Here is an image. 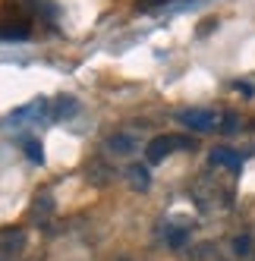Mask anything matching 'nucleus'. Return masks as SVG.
I'll return each instance as SVG.
<instances>
[{
	"label": "nucleus",
	"mask_w": 255,
	"mask_h": 261,
	"mask_svg": "<svg viewBox=\"0 0 255 261\" xmlns=\"http://www.w3.org/2000/svg\"><path fill=\"white\" fill-rule=\"evenodd\" d=\"M180 148H195V142L189 136H158L145 145V158H148V164H161L164 158L180 151Z\"/></svg>",
	"instance_id": "f257e3e1"
},
{
	"label": "nucleus",
	"mask_w": 255,
	"mask_h": 261,
	"mask_svg": "<svg viewBox=\"0 0 255 261\" xmlns=\"http://www.w3.org/2000/svg\"><path fill=\"white\" fill-rule=\"evenodd\" d=\"M189 261H233V258L217 242H195L189 249Z\"/></svg>",
	"instance_id": "423d86ee"
},
{
	"label": "nucleus",
	"mask_w": 255,
	"mask_h": 261,
	"mask_svg": "<svg viewBox=\"0 0 255 261\" xmlns=\"http://www.w3.org/2000/svg\"><path fill=\"white\" fill-rule=\"evenodd\" d=\"M57 110L66 117V114H72V110H76V101H60V104H57Z\"/></svg>",
	"instance_id": "2eb2a0df"
},
{
	"label": "nucleus",
	"mask_w": 255,
	"mask_h": 261,
	"mask_svg": "<svg viewBox=\"0 0 255 261\" xmlns=\"http://www.w3.org/2000/svg\"><path fill=\"white\" fill-rule=\"evenodd\" d=\"M104 148L114 158H130V154L139 151V136L130 133V129H120V133H111V136L104 139Z\"/></svg>",
	"instance_id": "7ed1b4c3"
},
{
	"label": "nucleus",
	"mask_w": 255,
	"mask_h": 261,
	"mask_svg": "<svg viewBox=\"0 0 255 261\" xmlns=\"http://www.w3.org/2000/svg\"><path fill=\"white\" fill-rule=\"evenodd\" d=\"M44 114H47V101H44V98H38V101H32V104H26V107H19V110H13V114H10V126L32 123V120L44 117Z\"/></svg>",
	"instance_id": "0eeeda50"
},
{
	"label": "nucleus",
	"mask_w": 255,
	"mask_h": 261,
	"mask_svg": "<svg viewBox=\"0 0 255 261\" xmlns=\"http://www.w3.org/2000/svg\"><path fill=\"white\" fill-rule=\"evenodd\" d=\"M54 211H57V201H54L50 192H38L32 201V208H29V220L32 223H38V227H44V223L54 217Z\"/></svg>",
	"instance_id": "39448f33"
},
{
	"label": "nucleus",
	"mask_w": 255,
	"mask_h": 261,
	"mask_svg": "<svg viewBox=\"0 0 255 261\" xmlns=\"http://www.w3.org/2000/svg\"><path fill=\"white\" fill-rule=\"evenodd\" d=\"M126 179H130V186L133 189H148L151 186V176H148V167H139V164H133V167H126Z\"/></svg>",
	"instance_id": "9d476101"
},
{
	"label": "nucleus",
	"mask_w": 255,
	"mask_h": 261,
	"mask_svg": "<svg viewBox=\"0 0 255 261\" xmlns=\"http://www.w3.org/2000/svg\"><path fill=\"white\" fill-rule=\"evenodd\" d=\"M0 38H16V41L29 38V22H16V25H0Z\"/></svg>",
	"instance_id": "9b49d317"
},
{
	"label": "nucleus",
	"mask_w": 255,
	"mask_h": 261,
	"mask_svg": "<svg viewBox=\"0 0 255 261\" xmlns=\"http://www.w3.org/2000/svg\"><path fill=\"white\" fill-rule=\"evenodd\" d=\"M114 167L111 164H104V161H88V167H85V179L92 182V186H107L114 179Z\"/></svg>",
	"instance_id": "1a4fd4ad"
},
{
	"label": "nucleus",
	"mask_w": 255,
	"mask_h": 261,
	"mask_svg": "<svg viewBox=\"0 0 255 261\" xmlns=\"http://www.w3.org/2000/svg\"><path fill=\"white\" fill-rule=\"evenodd\" d=\"M26 154H29L32 161H38V164H41V142L29 139V142H26Z\"/></svg>",
	"instance_id": "4468645a"
},
{
	"label": "nucleus",
	"mask_w": 255,
	"mask_h": 261,
	"mask_svg": "<svg viewBox=\"0 0 255 261\" xmlns=\"http://www.w3.org/2000/svg\"><path fill=\"white\" fill-rule=\"evenodd\" d=\"M176 120L183 123L186 129H192V133H211V129L221 126V120H217L214 110L208 107H186V110H180Z\"/></svg>",
	"instance_id": "f03ea898"
},
{
	"label": "nucleus",
	"mask_w": 255,
	"mask_h": 261,
	"mask_svg": "<svg viewBox=\"0 0 255 261\" xmlns=\"http://www.w3.org/2000/svg\"><path fill=\"white\" fill-rule=\"evenodd\" d=\"M221 129H224V133H240V129H243V117L227 114V117H224V123H221Z\"/></svg>",
	"instance_id": "ddd939ff"
},
{
	"label": "nucleus",
	"mask_w": 255,
	"mask_h": 261,
	"mask_svg": "<svg viewBox=\"0 0 255 261\" xmlns=\"http://www.w3.org/2000/svg\"><path fill=\"white\" fill-rule=\"evenodd\" d=\"M26 249V230H0V261H16Z\"/></svg>",
	"instance_id": "20e7f679"
},
{
	"label": "nucleus",
	"mask_w": 255,
	"mask_h": 261,
	"mask_svg": "<svg viewBox=\"0 0 255 261\" xmlns=\"http://www.w3.org/2000/svg\"><path fill=\"white\" fill-rule=\"evenodd\" d=\"M208 161L214 167H224V170H230V173H240V167H243V158L236 154L233 148H214Z\"/></svg>",
	"instance_id": "6e6552de"
},
{
	"label": "nucleus",
	"mask_w": 255,
	"mask_h": 261,
	"mask_svg": "<svg viewBox=\"0 0 255 261\" xmlns=\"http://www.w3.org/2000/svg\"><path fill=\"white\" fill-rule=\"evenodd\" d=\"M249 252H252V236H249V233H240V236H233V255L246 258Z\"/></svg>",
	"instance_id": "f8f14e48"
}]
</instances>
